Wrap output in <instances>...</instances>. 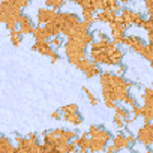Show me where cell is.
<instances>
[{
	"mask_svg": "<svg viewBox=\"0 0 153 153\" xmlns=\"http://www.w3.org/2000/svg\"><path fill=\"white\" fill-rule=\"evenodd\" d=\"M89 137L96 138V140H101V141H104V143H108V140L111 138V134H110L104 126L92 125V126L89 128Z\"/></svg>",
	"mask_w": 153,
	"mask_h": 153,
	"instance_id": "3",
	"label": "cell"
},
{
	"mask_svg": "<svg viewBox=\"0 0 153 153\" xmlns=\"http://www.w3.org/2000/svg\"><path fill=\"white\" fill-rule=\"evenodd\" d=\"M113 146L117 152L119 150H126V141H125V135L122 132H119L116 137H113Z\"/></svg>",
	"mask_w": 153,
	"mask_h": 153,
	"instance_id": "6",
	"label": "cell"
},
{
	"mask_svg": "<svg viewBox=\"0 0 153 153\" xmlns=\"http://www.w3.org/2000/svg\"><path fill=\"white\" fill-rule=\"evenodd\" d=\"M11 2L18 8V9H23V8H26V6H29V3H30V0H11Z\"/></svg>",
	"mask_w": 153,
	"mask_h": 153,
	"instance_id": "13",
	"label": "cell"
},
{
	"mask_svg": "<svg viewBox=\"0 0 153 153\" xmlns=\"http://www.w3.org/2000/svg\"><path fill=\"white\" fill-rule=\"evenodd\" d=\"M62 119H65L68 123L74 125V126H78L83 123V116L78 113V110L76 111H69V113H63Z\"/></svg>",
	"mask_w": 153,
	"mask_h": 153,
	"instance_id": "5",
	"label": "cell"
},
{
	"mask_svg": "<svg viewBox=\"0 0 153 153\" xmlns=\"http://www.w3.org/2000/svg\"><path fill=\"white\" fill-rule=\"evenodd\" d=\"M135 140H137V143H140V144L149 147V146L153 143V125H152L150 122L144 123V126L140 128V131H138Z\"/></svg>",
	"mask_w": 153,
	"mask_h": 153,
	"instance_id": "1",
	"label": "cell"
},
{
	"mask_svg": "<svg viewBox=\"0 0 153 153\" xmlns=\"http://www.w3.org/2000/svg\"><path fill=\"white\" fill-rule=\"evenodd\" d=\"M17 26H18V32H20L21 35H32V32H33V29H35V24H33L32 18H30V17H26V15H23V14H21V17L18 18Z\"/></svg>",
	"mask_w": 153,
	"mask_h": 153,
	"instance_id": "4",
	"label": "cell"
},
{
	"mask_svg": "<svg viewBox=\"0 0 153 153\" xmlns=\"http://www.w3.org/2000/svg\"><path fill=\"white\" fill-rule=\"evenodd\" d=\"M9 38H11V42H12V45H14V47H18V45L21 44L23 35L18 32V29H15V30H11V33H9Z\"/></svg>",
	"mask_w": 153,
	"mask_h": 153,
	"instance_id": "9",
	"label": "cell"
},
{
	"mask_svg": "<svg viewBox=\"0 0 153 153\" xmlns=\"http://www.w3.org/2000/svg\"><path fill=\"white\" fill-rule=\"evenodd\" d=\"M83 90L86 92V96H87V99H89L90 105H93V107H95V105H98V99H96V98L93 96V93H92V92H90V90H89L87 87H83Z\"/></svg>",
	"mask_w": 153,
	"mask_h": 153,
	"instance_id": "11",
	"label": "cell"
},
{
	"mask_svg": "<svg viewBox=\"0 0 153 153\" xmlns=\"http://www.w3.org/2000/svg\"><path fill=\"white\" fill-rule=\"evenodd\" d=\"M51 119H53V120H60V119H62V113H60V110L53 111V113H51Z\"/></svg>",
	"mask_w": 153,
	"mask_h": 153,
	"instance_id": "16",
	"label": "cell"
},
{
	"mask_svg": "<svg viewBox=\"0 0 153 153\" xmlns=\"http://www.w3.org/2000/svg\"><path fill=\"white\" fill-rule=\"evenodd\" d=\"M32 35L35 36V39L36 41H47L50 36H48V33L45 32V29L44 27H41V26H38V27H35L33 29V32H32Z\"/></svg>",
	"mask_w": 153,
	"mask_h": 153,
	"instance_id": "7",
	"label": "cell"
},
{
	"mask_svg": "<svg viewBox=\"0 0 153 153\" xmlns=\"http://www.w3.org/2000/svg\"><path fill=\"white\" fill-rule=\"evenodd\" d=\"M69 2H76V0H69Z\"/></svg>",
	"mask_w": 153,
	"mask_h": 153,
	"instance_id": "17",
	"label": "cell"
},
{
	"mask_svg": "<svg viewBox=\"0 0 153 153\" xmlns=\"http://www.w3.org/2000/svg\"><path fill=\"white\" fill-rule=\"evenodd\" d=\"M83 72L86 74L87 78H93L95 75H99V74H101V69L98 68V65H96V63H93V62H92V63H90V65L83 71Z\"/></svg>",
	"mask_w": 153,
	"mask_h": 153,
	"instance_id": "8",
	"label": "cell"
},
{
	"mask_svg": "<svg viewBox=\"0 0 153 153\" xmlns=\"http://www.w3.org/2000/svg\"><path fill=\"white\" fill-rule=\"evenodd\" d=\"M76 110H78V105H76V104H71V105H65V107H62V108H60V113L63 114V113L76 111Z\"/></svg>",
	"mask_w": 153,
	"mask_h": 153,
	"instance_id": "14",
	"label": "cell"
},
{
	"mask_svg": "<svg viewBox=\"0 0 153 153\" xmlns=\"http://www.w3.org/2000/svg\"><path fill=\"white\" fill-rule=\"evenodd\" d=\"M48 44H50V45H51V47L56 50V48H59V47L62 45V39H60V38L56 35V36H51V39H50V42H48Z\"/></svg>",
	"mask_w": 153,
	"mask_h": 153,
	"instance_id": "12",
	"label": "cell"
},
{
	"mask_svg": "<svg viewBox=\"0 0 153 153\" xmlns=\"http://www.w3.org/2000/svg\"><path fill=\"white\" fill-rule=\"evenodd\" d=\"M114 111H116V116H119L122 119H125V117L129 116V111L125 107H122V105H114Z\"/></svg>",
	"mask_w": 153,
	"mask_h": 153,
	"instance_id": "10",
	"label": "cell"
},
{
	"mask_svg": "<svg viewBox=\"0 0 153 153\" xmlns=\"http://www.w3.org/2000/svg\"><path fill=\"white\" fill-rule=\"evenodd\" d=\"M113 123H114V126H116L119 131H122V129L125 128L123 119H122V117H119V116H114V120H113Z\"/></svg>",
	"mask_w": 153,
	"mask_h": 153,
	"instance_id": "15",
	"label": "cell"
},
{
	"mask_svg": "<svg viewBox=\"0 0 153 153\" xmlns=\"http://www.w3.org/2000/svg\"><path fill=\"white\" fill-rule=\"evenodd\" d=\"M57 17V9H45V8H41L38 11V17H36V23L38 26H42L45 23H50V21H54Z\"/></svg>",
	"mask_w": 153,
	"mask_h": 153,
	"instance_id": "2",
	"label": "cell"
}]
</instances>
